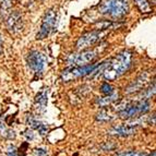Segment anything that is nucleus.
<instances>
[{"instance_id": "obj_15", "label": "nucleus", "mask_w": 156, "mask_h": 156, "mask_svg": "<svg viewBox=\"0 0 156 156\" xmlns=\"http://www.w3.org/2000/svg\"><path fill=\"white\" fill-rule=\"evenodd\" d=\"M117 99H118V93L117 92H116V93L112 92V93L109 94V95H106L105 97L98 98L96 101V103L99 105V107H105V106L110 105L112 103H114L115 101H117Z\"/></svg>"}, {"instance_id": "obj_10", "label": "nucleus", "mask_w": 156, "mask_h": 156, "mask_svg": "<svg viewBox=\"0 0 156 156\" xmlns=\"http://www.w3.org/2000/svg\"><path fill=\"white\" fill-rule=\"evenodd\" d=\"M148 79H150V74H148L147 72L141 73L140 76L135 79L134 82H133V83H131L130 85L128 86V89H127V91H126V92H127L128 94H131V93H134V92L141 91V90L144 89V87H145V85L147 84Z\"/></svg>"}, {"instance_id": "obj_23", "label": "nucleus", "mask_w": 156, "mask_h": 156, "mask_svg": "<svg viewBox=\"0 0 156 156\" xmlns=\"http://www.w3.org/2000/svg\"><path fill=\"white\" fill-rule=\"evenodd\" d=\"M7 156H18V154H16V150L13 145H10L8 147V151H7Z\"/></svg>"}, {"instance_id": "obj_27", "label": "nucleus", "mask_w": 156, "mask_h": 156, "mask_svg": "<svg viewBox=\"0 0 156 156\" xmlns=\"http://www.w3.org/2000/svg\"><path fill=\"white\" fill-rule=\"evenodd\" d=\"M145 156H155V152H152L151 154H146Z\"/></svg>"}, {"instance_id": "obj_8", "label": "nucleus", "mask_w": 156, "mask_h": 156, "mask_svg": "<svg viewBox=\"0 0 156 156\" xmlns=\"http://www.w3.org/2000/svg\"><path fill=\"white\" fill-rule=\"evenodd\" d=\"M99 52L98 49H93V50H84L79 54H71L68 57V63L73 66H83L87 65L91 62L94 58L96 57L97 54Z\"/></svg>"}, {"instance_id": "obj_6", "label": "nucleus", "mask_w": 156, "mask_h": 156, "mask_svg": "<svg viewBox=\"0 0 156 156\" xmlns=\"http://www.w3.org/2000/svg\"><path fill=\"white\" fill-rule=\"evenodd\" d=\"M107 33H108L107 31H103V30H101V31H93V32H89V33L83 34V35L79 38L78 42H76V48H78V49H85V48H89V47L93 46V45L101 42V39L107 35Z\"/></svg>"}, {"instance_id": "obj_17", "label": "nucleus", "mask_w": 156, "mask_h": 156, "mask_svg": "<svg viewBox=\"0 0 156 156\" xmlns=\"http://www.w3.org/2000/svg\"><path fill=\"white\" fill-rule=\"evenodd\" d=\"M138 8L140 9L141 12L147 13L151 12V5L148 2V0H134Z\"/></svg>"}, {"instance_id": "obj_12", "label": "nucleus", "mask_w": 156, "mask_h": 156, "mask_svg": "<svg viewBox=\"0 0 156 156\" xmlns=\"http://www.w3.org/2000/svg\"><path fill=\"white\" fill-rule=\"evenodd\" d=\"M7 24H8V29L12 32H18L21 30L22 27V21H21V16L18 12H13L9 16L8 20H7Z\"/></svg>"}, {"instance_id": "obj_5", "label": "nucleus", "mask_w": 156, "mask_h": 156, "mask_svg": "<svg viewBox=\"0 0 156 156\" xmlns=\"http://www.w3.org/2000/svg\"><path fill=\"white\" fill-rule=\"evenodd\" d=\"M56 20H57V11L55 9H50L45 13L42 25H41V30L37 33V39L46 38L55 30Z\"/></svg>"}, {"instance_id": "obj_3", "label": "nucleus", "mask_w": 156, "mask_h": 156, "mask_svg": "<svg viewBox=\"0 0 156 156\" xmlns=\"http://www.w3.org/2000/svg\"><path fill=\"white\" fill-rule=\"evenodd\" d=\"M151 104L148 99L138 101L136 103H131L125 106L119 110V117L123 119H130V118L140 117V115H144L150 110Z\"/></svg>"}, {"instance_id": "obj_7", "label": "nucleus", "mask_w": 156, "mask_h": 156, "mask_svg": "<svg viewBox=\"0 0 156 156\" xmlns=\"http://www.w3.org/2000/svg\"><path fill=\"white\" fill-rule=\"evenodd\" d=\"M26 62L34 73L38 74L45 70L47 65V58L44 54H42L38 50H33L26 57Z\"/></svg>"}, {"instance_id": "obj_16", "label": "nucleus", "mask_w": 156, "mask_h": 156, "mask_svg": "<svg viewBox=\"0 0 156 156\" xmlns=\"http://www.w3.org/2000/svg\"><path fill=\"white\" fill-rule=\"evenodd\" d=\"M154 94H155V82L151 84V85L148 86L147 89L143 90V93L141 94L140 96H139L138 101H143V99H150L152 98Z\"/></svg>"}, {"instance_id": "obj_24", "label": "nucleus", "mask_w": 156, "mask_h": 156, "mask_svg": "<svg viewBox=\"0 0 156 156\" xmlns=\"http://www.w3.org/2000/svg\"><path fill=\"white\" fill-rule=\"evenodd\" d=\"M25 136H26V139H27L29 141L33 140V139H34V133H33V131H30V130L25 131Z\"/></svg>"}, {"instance_id": "obj_13", "label": "nucleus", "mask_w": 156, "mask_h": 156, "mask_svg": "<svg viewBox=\"0 0 156 156\" xmlns=\"http://www.w3.org/2000/svg\"><path fill=\"white\" fill-rule=\"evenodd\" d=\"M116 118L114 114L112 112V110L108 109L106 106L101 107V109L99 110V112L96 115V120L101 121V122H109L112 120H114Z\"/></svg>"}, {"instance_id": "obj_1", "label": "nucleus", "mask_w": 156, "mask_h": 156, "mask_svg": "<svg viewBox=\"0 0 156 156\" xmlns=\"http://www.w3.org/2000/svg\"><path fill=\"white\" fill-rule=\"evenodd\" d=\"M131 61H132V54L129 50H125V51L118 54L112 60L107 61L104 70H103L104 78L108 81L116 80L129 70Z\"/></svg>"}, {"instance_id": "obj_20", "label": "nucleus", "mask_w": 156, "mask_h": 156, "mask_svg": "<svg viewBox=\"0 0 156 156\" xmlns=\"http://www.w3.org/2000/svg\"><path fill=\"white\" fill-rule=\"evenodd\" d=\"M101 93H104L105 95H109V94H112V92H114V90H112V86L109 85L108 83H103L101 86Z\"/></svg>"}, {"instance_id": "obj_11", "label": "nucleus", "mask_w": 156, "mask_h": 156, "mask_svg": "<svg viewBox=\"0 0 156 156\" xmlns=\"http://www.w3.org/2000/svg\"><path fill=\"white\" fill-rule=\"evenodd\" d=\"M26 123L32 129L38 131V133L41 135H45L47 133V130H48V128H47V126L44 122H42L41 120L36 119V118H34L33 116H27L26 117Z\"/></svg>"}, {"instance_id": "obj_26", "label": "nucleus", "mask_w": 156, "mask_h": 156, "mask_svg": "<svg viewBox=\"0 0 156 156\" xmlns=\"http://www.w3.org/2000/svg\"><path fill=\"white\" fill-rule=\"evenodd\" d=\"M1 48H2V39L0 37V52H1Z\"/></svg>"}, {"instance_id": "obj_9", "label": "nucleus", "mask_w": 156, "mask_h": 156, "mask_svg": "<svg viewBox=\"0 0 156 156\" xmlns=\"http://www.w3.org/2000/svg\"><path fill=\"white\" fill-rule=\"evenodd\" d=\"M134 132H135V128L130 125L115 126V127H112L109 130L107 131V133L109 135L119 136V138H127L129 135L134 134Z\"/></svg>"}, {"instance_id": "obj_2", "label": "nucleus", "mask_w": 156, "mask_h": 156, "mask_svg": "<svg viewBox=\"0 0 156 156\" xmlns=\"http://www.w3.org/2000/svg\"><path fill=\"white\" fill-rule=\"evenodd\" d=\"M98 10L101 14L118 19L127 14L129 7L126 0H103L98 5Z\"/></svg>"}, {"instance_id": "obj_18", "label": "nucleus", "mask_w": 156, "mask_h": 156, "mask_svg": "<svg viewBox=\"0 0 156 156\" xmlns=\"http://www.w3.org/2000/svg\"><path fill=\"white\" fill-rule=\"evenodd\" d=\"M0 135L3 136L5 139H13L14 136H16L14 131L8 129V128L1 122H0Z\"/></svg>"}, {"instance_id": "obj_22", "label": "nucleus", "mask_w": 156, "mask_h": 156, "mask_svg": "<svg viewBox=\"0 0 156 156\" xmlns=\"http://www.w3.org/2000/svg\"><path fill=\"white\" fill-rule=\"evenodd\" d=\"M13 3V0H0V7L2 9L10 8Z\"/></svg>"}, {"instance_id": "obj_21", "label": "nucleus", "mask_w": 156, "mask_h": 156, "mask_svg": "<svg viewBox=\"0 0 156 156\" xmlns=\"http://www.w3.org/2000/svg\"><path fill=\"white\" fill-rule=\"evenodd\" d=\"M34 155L35 156H48V151L46 148L38 147L34 150Z\"/></svg>"}, {"instance_id": "obj_4", "label": "nucleus", "mask_w": 156, "mask_h": 156, "mask_svg": "<svg viewBox=\"0 0 156 156\" xmlns=\"http://www.w3.org/2000/svg\"><path fill=\"white\" fill-rule=\"evenodd\" d=\"M97 65H83V66H73V67L65 69L61 73V80L63 82H70L76 79L82 78V76H89L94 71Z\"/></svg>"}, {"instance_id": "obj_14", "label": "nucleus", "mask_w": 156, "mask_h": 156, "mask_svg": "<svg viewBox=\"0 0 156 156\" xmlns=\"http://www.w3.org/2000/svg\"><path fill=\"white\" fill-rule=\"evenodd\" d=\"M47 92L46 91H42L39 92L38 94L35 97V104H36V108L39 112H44L45 108L47 106Z\"/></svg>"}, {"instance_id": "obj_19", "label": "nucleus", "mask_w": 156, "mask_h": 156, "mask_svg": "<svg viewBox=\"0 0 156 156\" xmlns=\"http://www.w3.org/2000/svg\"><path fill=\"white\" fill-rule=\"evenodd\" d=\"M147 153L145 152H136V151H129V152H123V153H119L116 156H145Z\"/></svg>"}, {"instance_id": "obj_25", "label": "nucleus", "mask_w": 156, "mask_h": 156, "mask_svg": "<svg viewBox=\"0 0 156 156\" xmlns=\"http://www.w3.org/2000/svg\"><path fill=\"white\" fill-rule=\"evenodd\" d=\"M20 2L22 3V5H30V3L33 1V0H19Z\"/></svg>"}]
</instances>
